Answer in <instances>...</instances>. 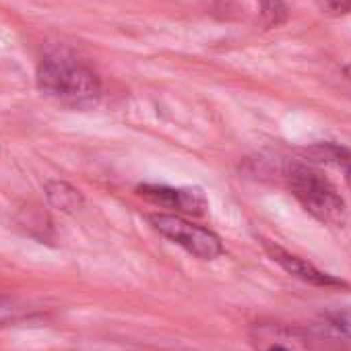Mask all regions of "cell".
<instances>
[{
	"label": "cell",
	"instance_id": "cell-9",
	"mask_svg": "<svg viewBox=\"0 0 351 351\" xmlns=\"http://www.w3.org/2000/svg\"><path fill=\"white\" fill-rule=\"evenodd\" d=\"M258 15H261V23L267 29H273L287 21L289 9L283 0H258Z\"/></svg>",
	"mask_w": 351,
	"mask_h": 351
},
{
	"label": "cell",
	"instance_id": "cell-1",
	"mask_svg": "<svg viewBox=\"0 0 351 351\" xmlns=\"http://www.w3.org/2000/svg\"><path fill=\"white\" fill-rule=\"evenodd\" d=\"M38 85L44 95L71 108H89L101 93L97 73L66 52H54L42 58L38 66Z\"/></svg>",
	"mask_w": 351,
	"mask_h": 351
},
{
	"label": "cell",
	"instance_id": "cell-7",
	"mask_svg": "<svg viewBox=\"0 0 351 351\" xmlns=\"http://www.w3.org/2000/svg\"><path fill=\"white\" fill-rule=\"evenodd\" d=\"M304 153L310 161H316V163H332L339 167L351 165V151L337 143H316V145H310Z\"/></svg>",
	"mask_w": 351,
	"mask_h": 351
},
{
	"label": "cell",
	"instance_id": "cell-11",
	"mask_svg": "<svg viewBox=\"0 0 351 351\" xmlns=\"http://www.w3.org/2000/svg\"><path fill=\"white\" fill-rule=\"evenodd\" d=\"M343 171H345V184H347V189L351 191V165L343 167Z\"/></svg>",
	"mask_w": 351,
	"mask_h": 351
},
{
	"label": "cell",
	"instance_id": "cell-4",
	"mask_svg": "<svg viewBox=\"0 0 351 351\" xmlns=\"http://www.w3.org/2000/svg\"><path fill=\"white\" fill-rule=\"evenodd\" d=\"M263 246H265L267 254L271 256V261H275V263H277L285 273H289L291 277H295V279H300V281H304V283H310V285H314V287H339V289H349V283H347V281H343V279H339V277H335V275H330V273H324V271L316 269L312 263H308V261H304V258H300V256L287 252L285 248H281V246H277V244H273V242H269V240H265Z\"/></svg>",
	"mask_w": 351,
	"mask_h": 351
},
{
	"label": "cell",
	"instance_id": "cell-3",
	"mask_svg": "<svg viewBox=\"0 0 351 351\" xmlns=\"http://www.w3.org/2000/svg\"><path fill=\"white\" fill-rule=\"evenodd\" d=\"M149 221L163 238L182 246L186 252H191L201 261H215L223 254V244L219 236L213 234L211 230L195 226L178 215H165V213L149 215Z\"/></svg>",
	"mask_w": 351,
	"mask_h": 351
},
{
	"label": "cell",
	"instance_id": "cell-5",
	"mask_svg": "<svg viewBox=\"0 0 351 351\" xmlns=\"http://www.w3.org/2000/svg\"><path fill=\"white\" fill-rule=\"evenodd\" d=\"M136 195L153 205L165 209H178L193 215H203L207 209V199L199 189H171V186H157V184H143L136 189Z\"/></svg>",
	"mask_w": 351,
	"mask_h": 351
},
{
	"label": "cell",
	"instance_id": "cell-8",
	"mask_svg": "<svg viewBox=\"0 0 351 351\" xmlns=\"http://www.w3.org/2000/svg\"><path fill=\"white\" fill-rule=\"evenodd\" d=\"M287 335L289 330L281 326H256L254 343L258 351H298L295 339H291V343H285Z\"/></svg>",
	"mask_w": 351,
	"mask_h": 351
},
{
	"label": "cell",
	"instance_id": "cell-6",
	"mask_svg": "<svg viewBox=\"0 0 351 351\" xmlns=\"http://www.w3.org/2000/svg\"><path fill=\"white\" fill-rule=\"evenodd\" d=\"M46 197L48 203L62 213H77L83 207V195L75 186L60 180H52L46 184Z\"/></svg>",
	"mask_w": 351,
	"mask_h": 351
},
{
	"label": "cell",
	"instance_id": "cell-10",
	"mask_svg": "<svg viewBox=\"0 0 351 351\" xmlns=\"http://www.w3.org/2000/svg\"><path fill=\"white\" fill-rule=\"evenodd\" d=\"M322 13L326 15H349L351 13V0H316Z\"/></svg>",
	"mask_w": 351,
	"mask_h": 351
},
{
	"label": "cell",
	"instance_id": "cell-2",
	"mask_svg": "<svg viewBox=\"0 0 351 351\" xmlns=\"http://www.w3.org/2000/svg\"><path fill=\"white\" fill-rule=\"evenodd\" d=\"M285 178L291 195L316 221L330 228L345 226L347 205L322 173L304 163H291L287 167Z\"/></svg>",
	"mask_w": 351,
	"mask_h": 351
}]
</instances>
